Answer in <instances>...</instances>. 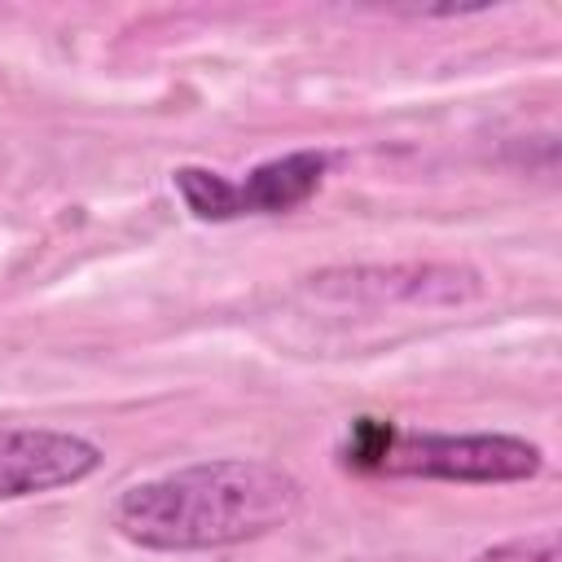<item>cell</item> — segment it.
Segmentation results:
<instances>
[{
    "mask_svg": "<svg viewBox=\"0 0 562 562\" xmlns=\"http://www.w3.org/2000/svg\"><path fill=\"white\" fill-rule=\"evenodd\" d=\"M303 509V483L255 457H215L132 483L110 505V527L149 553H202L259 540Z\"/></svg>",
    "mask_w": 562,
    "mask_h": 562,
    "instance_id": "6da1fadb",
    "label": "cell"
},
{
    "mask_svg": "<svg viewBox=\"0 0 562 562\" xmlns=\"http://www.w3.org/2000/svg\"><path fill=\"white\" fill-rule=\"evenodd\" d=\"M544 470L540 443L501 430H391L373 474L439 483H522Z\"/></svg>",
    "mask_w": 562,
    "mask_h": 562,
    "instance_id": "7a4b0ae2",
    "label": "cell"
},
{
    "mask_svg": "<svg viewBox=\"0 0 562 562\" xmlns=\"http://www.w3.org/2000/svg\"><path fill=\"white\" fill-rule=\"evenodd\" d=\"M105 452L57 426H0V501L75 487L101 470Z\"/></svg>",
    "mask_w": 562,
    "mask_h": 562,
    "instance_id": "3957f363",
    "label": "cell"
},
{
    "mask_svg": "<svg viewBox=\"0 0 562 562\" xmlns=\"http://www.w3.org/2000/svg\"><path fill=\"white\" fill-rule=\"evenodd\" d=\"M312 290L325 299H364V303H465L474 299L479 272L457 263H360L329 268L312 277Z\"/></svg>",
    "mask_w": 562,
    "mask_h": 562,
    "instance_id": "277c9868",
    "label": "cell"
},
{
    "mask_svg": "<svg viewBox=\"0 0 562 562\" xmlns=\"http://www.w3.org/2000/svg\"><path fill=\"white\" fill-rule=\"evenodd\" d=\"M325 171H329V154H321V149H294V154L259 162L255 171L233 180V220L285 215V211L303 206L325 184Z\"/></svg>",
    "mask_w": 562,
    "mask_h": 562,
    "instance_id": "5b68a950",
    "label": "cell"
},
{
    "mask_svg": "<svg viewBox=\"0 0 562 562\" xmlns=\"http://www.w3.org/2000/svg\"><path fill=\"white\" fill-rule=\"evenodd\" d=\"M171 184L193 220H233V180L211 167H176Z\"/></svg>",
    "mask_w": 562,
    "mask_h": 562,
    "instance_id": "8992f818",
    "label": "cell"
},
{
    "mask_svg": "<svg viewBox=\"0 0 562 562\" xmlns=\"http://www.w3.org/2000/svg\"><path fill=\"white\" fill-rule=\"evenodd\" d=\"M470 562H558V531L544 527L536 536H514V540L487 544Z\"/></svg>",
    "mask_w": 562,
    "mask_h": 562,
    "instance_id": "52a82bcc",
    "label": "cell"
}]
</instances>
